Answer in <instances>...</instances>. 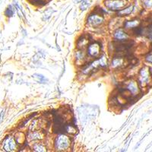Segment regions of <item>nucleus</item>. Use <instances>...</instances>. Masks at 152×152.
I'll return each mask as SVG.
<instances>
[{
  "mask_svg": "<svg viewBox=\"0 0 152 152\" xmlns=\"http://www.w3.org/2000/svg\"><path fill=\"white\" fill-rule=\"evenodd\" d=\"M70 144V138L63 134L57 136L55 140V148L59 151H64L69 149Z\"/></svg>",
  "mask_w": 152,
  "mask_h": 152,
  "instance_id": "1",
  "label": "nucleus"
},
{
  "mask_svg": "<svg viewBox=\"0 0 152 152\" xmlns=\"http://www.w3.org/2000/svg\"><path fill=\"white\" fill-rule=\"evenodd\" d=\"M107 66V60L105 55H102L101 57H100L96 61L93 62L91 65L87 66V69H85L84 72L88 74L90 72H94V69H97L100 67H106Z\"/></svg>",
  "mask_w": 152,
  "mask_h": 152,
  "instance_id": "2",
  "label": "nucleus"
},
{
  "mask_svg": "<svg viewBox=\"0 0 152 152\" xmlns=\"http://www.w3.org/2000/svg\"><path fill=\"white\" fill-rule=\"evenodd\" d=\"M104 5L107 9L113 11H120L127 5L126 0H106Z\"/></svg>",
  "mask_w": 152,
  "mask_h": 152,
  "instance_id": "3",
  "label": "nucleus"
},
{
  "mask_svg": "<svg viewBox=\"0 0 152 152\" xmlns=\"http://www.w3.org/2000/svg\"><path fill=\"white\" fill-rule=\"evenodd\" d=\"M151 76V69L144 67L140 70L138 75V82L141 86L148 85L149 83V78Z\"/></svg>",
  "mask_w": 152,
  "mask_h": 152,
  "instance_id": "4",
  "label": "nucleus"
},
{
  "mask_svg": "<svg viewBox=\"0 0 152 152\" xmlns=\"http://www.w3.org/2000/svg\"><path fill=\"white\" fill-rule=\"evenodd\" d=\"M123 89H124L125 91H129V94H130L132 96L138 95V94L139 92V89L138 87L137 83H136V82H135V81H132V80H130L129 82H127L126 83H125V87Z\"/></svg>",
  "mask_w": 152,
  "mask_h": 152,
  "instance_id": "5",
  "label": "nucleus"
},
{
  "mask_svg": "<svg viewBox=\"0 0 152 152\" xmlns=\"http://www.w3.org/2000/svg\"><path fill=\"white\" fill-rule=\"evenodd\" d=\"M100 51H101V47L100 44L98 42H94L90 44L87 49V53L90 56L92 57H98L100 54Z\"/></svg>",
  "mask_w": 152,
  "mask_h": 152,
  "instance_id": "6",
  "label": "nucleus"
},
{
  "mask_svg": "<svg viewBox=\"0 0 152 152\" xmlns=\"http://www.w3.org/2000/svg\"><path fill=\"white\" fill-rule=\"evenodd\" d=\"M3 145V149L6 151H15L17 149L16 141L12 137L6 138Z\"/></svg>",
  "mask_w": 152,
  "mask_h": 152,
  "instance_id": "7",
  "label": "nucleus"
},
{
  "mask_svg": "<svg viewBox=\"0 0 152 152\" xmlns=\"http://www.w3.org/2000/svg\"><path fill=\"white\" fill-rule=\"evenodd\" d=\"M127 57H123V56H116L112 60V68L115 69H120L125 66V63H129L126 60Z\"/></svg>",
  "mask_w": 152,
  "mask_h": 152,
  "instance_id": "8",
  "label": "nucleus"
},
{
  "mask_svg": "<svg viewBox=\"0 0 152 152\" xmlns=\"http://www.w3.org/2000/svg\"><path fill=\"white\" fill-rule=\"evenodd\" d=\"M87 24L91 26L96 27V26L101 24L103 22V18L98 14H91L87 18Z\"/></svg>",
  "mask_w": 152,
  "mask_h": 152,
  "instance_id": "9",
  "label": "nucleus"
},
{
  "mask_svg": "<svg viewBox=\"0 0 152 152\" xmlns=\"http://www.w3.org/2000/svg\"><path fill=\"white\" fill-rule=\"evenodd\" d=\"M76 63L78 65H85L87 62V56L82 49H79L75 53Z\"/></svg>",
  "mask_w": 152,
  "mask_h": 152,
  "instance_id": "10",
  "label": "nucleus"
},
{
  "mask_svg": "<svg viewBox=\"0 0 152 152\" xmlns=\"http://www.w3.org/2000/svg\"><path fill=\"white\" fill-rule=\"evenodd\" d=\"M44 137V133L41 131H31L29 135L27 136V138L31 141H34V140H40L43 139Z\"/></svg>",
  "mask_w": 152,
  "mask_h": 152,
  "instance_id": "11",
  "label": "nucleus"
},
{
  "mask_svg": "<svg viewBox=\"0 0 152 152\" xmlns=\"http://www.w3.org/2000/svg\"><path fill=\"white\" fill-rule=\"evenodd\" d=\"M129 36L127 34L125 31H123V30H116L114 32V38L116 39L117 41H123V40H125L128 39Z\"/></svg>",
  "mask_w": 152,
  "mask_h": 152,
  "instance_id": "12",
  "label": "nucleus"
},
{
  "mask_svg": "<svg viewBox=\"0 0 152 152\" xmlns=\"http://www.w3.org/2000/svg\"><path fill=\"white\" fill-rule=\"evenodd\" d=\"M90 40L86 36H82L78 40L77 42V47L78 49H83L84 48L87 47L89 44Z\"/></svg>",
  "mask_w": 152,
  "mask_h": 152,
  "instance_id": "13",
  "label": "nucleus"
},
{
  "mask_svg": "<svg viewBox=\"0 0 152 152\" xmlns=\"http://www.w3.org/2000/svg\"><path fill=\"white\" fill-rule=\"evenodd\" d=\"M132 11H133V6H129V7L124 8V9L120 10L118 11L117 15H119V16H126V15H129V14H131Z\"/></svg>",
  "mask_w": 152,
  "mask_h": 152,
  "instance_id": "14",
  "label": "nucleus"
},
{
  "mask_svg": "<svg viewBox=\"0 0 152 152\" xmlns=\"http://www.w3.org/2000/svg\"><path fill=\"white\" fill-rule=\"evenodd\" d=\"M139 23L140 22L138 20L129 21V22H126L124 24V27L126 29H133V28H136V27L139 25Z\"/></svg>",
  "mask_w": 152,
  "mask_h": 152,
  "instance_id": "15",
  "label": "nucleus"
},
{
  "mask_svg": "<svg viewBox=\"0 0 152 152\" xmlns=\"http://www.w3.org/2000/svg\"><path fill=\"white\" fill-rule=\"evenodd\" d=\"M64 130L70 135L75 134L76 131H77L75 129V127L73 126V125H71V124H69V125H65V126H64Z\"/></svg>",
  "mask_w": 152,
  "mask_h": 152,
  "instance_id": "16",
  "label": "nucleus"
},
{
  "mask_svg": "<svg viewBox=\"0 0 152 152\" xmlns=\"http://www.w3.org/2000/svg\"><path fill=\"white\" fill-rule=\"evenodd\" d=\"M33 150L35 151H46L47 149H46L45 146L44 145H42L41 143H36L33 146Z\"/></svg>",
  "mask_w": 152,
  "mask_h": 152,
  "instance_id": "17",
  "label": "nucleus"
},
{
  "mask_svg": "<svg viewBox=\"0 0 152 152\" xmlns=\"http://www.w3.org/2000/svg\"><path fill=\"white\" fill-rule=\"evenodd\" d=\"M32 77L33 78H36V79H37L38 82H40V83H46V82H47V78H46L44 75H42L34 74L33 75Z\"/></svg>",
  "mask_w": 152,
  "mask_h": 152,
  "instance_id": "18",
  "label": "nucleus"
},
{
  "mask_svg": "<svg viewBox=\"0 0 152 152\" xmlns=\"http://www.w3.org/2000/svg\"><path fill=\"white\" fill-rule=\"evenodd\" d=\"M90 6V2H89L88 0H84L83 2H82V4H81V6H80V8H81V9L82 10H85V9H87V8L88 7V6Z\"/></svg>",
  "mask_w": 152,
  "mask_h": 152,
  "instance_id": "19",
  "label": "nucleus"
},
{
  "mask_svg": "<svg viewBox=\"0 0 152 152\" xmlns=\"http://www.w3.org/2000/svg\"><path fill=\"white\" fill-rule=\"evenodd\" d=\"M5 14H6V16L8 17H11L13 15H14V10H13L12 7H11V6H9V7L6 9V13H5Z\"/></svg>",
  "mask_w": 152,
  "mask_h": 152,
  "instance_id": "20",
  "label": "nucleus"
},
{
  "mask_svg": "<svg viewBox=\"0 0 152 152\" xmlns=\"http://www.w3.org/2000/svg\"><path fill=\"white\" fill-rule=\"evenodd\" d=\"M146 60L151 63H152V54L148 55V56H146Z\"/></svg>",
  "mask_w": 152,
  "mask_h": 152,
  "instance_id": "21",
  "label": "nucleus"
},
{
  "mask_svg": "<svg viewBox=\"0 0 152 152\" xmlns=\"http://www.w3.org/2000/svg\"><path fill=\"white\" fill-rule=\"evenodd\" d=\"M148 38H150L151 40H152V28L151 27L150 29H149L148 32Z\"/></svg>",
  "mask_w": 152,
  "mask_h": 152,
  "instance_id": "22",
  "label": "nucleus"
}]
</instances>
